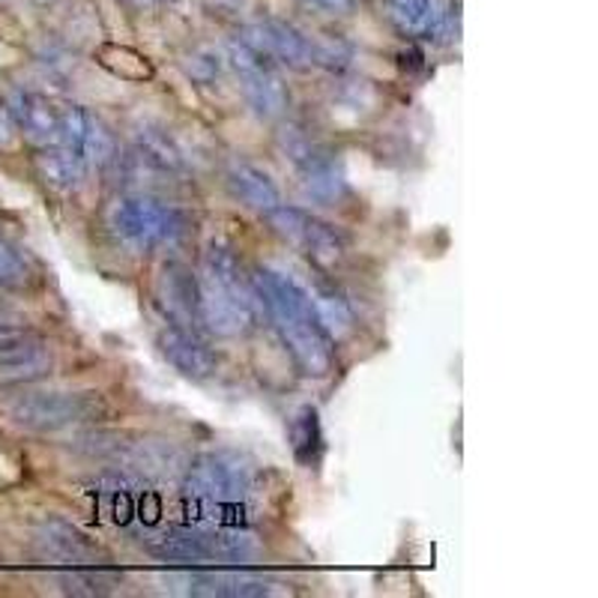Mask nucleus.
Instances as JSON below:
<instances>
[{
    "label": "nucleus",
    "mask_w": 598,
    "mask_h": 598,
    "mask_svg": "<svg viewBox=\"0 0 598 598\" xmlns=\"http://www.w3.org/2000/svg\"><path fill=\"white\" fill-rule=\"evenodd\" d=\"M228 188L233 192V198H240L255 212H273L281 204V192L269 180V174L249 162H233L228 168Z\"/></svg>",
    "instance_id": "obj_17"
},
{
    "label": "nucleus",
    "mask_w": 598,
    "mask_h": 598,
    "mask_svg": "<svg viewBox=\"0 0 598 598\" xmlns=\"http://www.w3.org/2000/svg\"><path fill=\"white\" fill-rule=\"evenodd\" d=\"M257 485L255 467L245 458L233 452H207L195 458V464L186 473L188 499H195L200 506H240Z\"/></svg>",
    "instance_id": "obj_5"
},
{
    "label": "nucleus",
    "mask_w": 598,
    "mask_h": 598,
    "mask_svg": "<svg viewBox=\"0 0 598 598\" xmlns=\"http://www.w3.org/2000/svg\"><path fill=\"white\" fill-rule=\"evenodd\" d=\"M36 344H43V335H36L31 326L22 323H0V363L34 350Z\"/></svg>",
    "instance_id": "obj_26"
},
{
    "label": "nucleus",
    "mask_w": 598,
    "mask_h": 598,
    "mask_svg": "<svg viewBox=\"0 0 598 598\" xmlns=\"http://www.w3.org/2000/svg\"><path fill=\"white\" fill-rule=\"evenodd\" d=\"M198 294L200 326L210 333L233 338V335H243L255 321L257 297L252 288V276H245L237 255L225 245L207 249Z\"/></svg>",
    "instance_id": "obj_2"
},
{
    "label": "nucleus",
    "mask_w": 598,
    "mask_h": 598,
    "mask_svg": "<svg viewBox=\"0 0 598 598\" xmlns=\"http://www.w3.org/2000/svg\"><path fill=\"white\" fill-rule=\"evenodd\" d=\"M302 7H309L323 15H350L356 7V0H302Z\"/></svg>",
    "instance_id": "obj_28"
},
{
    "label": "nucleus",
    "mask_w": 598,
    "mask_h": 598,
    "mask_svg": "<svg viewBox=\"0 0 598 598\" xmlns=\"http://www.w3.org/2000/svg\"><path fill=\"white\" fill-rule=\"evenodd\" d=\"M269 216V225L273 231L290 243L294 249H299L302 255H309L311 261L323 269H333L344 261L347 255V243H344L342 231H335L333 225L323 222L311 212L299 210V207H285L278 204L276 210L266 212Z\"/></svg>",
    "instance_id": "obj_9"
},
{
    "label": "nucleus",
    "mask_w": 598,
    "mask_h": 598,
    "mask_svg": "<svg viewBox=\"0 0 598 598\" xmlns=\"http://www.w3.org/2000/svg\"><path fill=\"white\" fill-rule=\"evenodd\" d=\"M198 276L183 264H165L156 281V299L165 311L174 326L200 330V314H198Z\"/></svg>",
    "instance_id": "obj_13"
},
{
    "label": "nucleus",
    "mask_w": 598,
    "mask_h": 598,
    "mask_svg": "<svg viewBox=\"0 0 598 598\" xmlns=\"http://www.w3.org/2000/svg\"><path fill=\"white\" fill-rule=\"evenodd\" d=\"M105 411L96 392H24L10 404V419L19 428L55 434L81 422H93Z\"/></svg>",
    "instance_id": "obj_6"
},
{
    "label": "nucleus",
    "mask_w": 598,
    "mask_h": 598,
    "mask_svg": "<svg viewBox=\"0 0 598 598\" xmlns=\"http://www.w3.org/2000/svg\"><path fill=\"white\" fill-rule=\"evenodd\" d=\"M141 548L162 563H249L261 554L255 536L225 527H153L141 532Z\"/></svg>",
    "instance_id": "obj_3"
},
{
    "label": "nucleus",
    "mask_w": 598,
    "mask_h": 598,
    "mask_svg": "<svg viewBox=\"0 0 598 598\" xmlns=\"http://www.w3.org/2000/svg\"><path fill=\"white\" fill-rule=\"evenodd\" d=\"M96 60L100 67H105L112 76H117L120 81H135V84H145L156 76V67L150 64V57L135 51L129 45H117V43H105L96 51Z\"/></svg>",
    "instance_id": "obj_20"
},
{
    "label": "nucleus",
    "mask_w": 598,
    "mask_h": 598,
    "mask_svg": "<svg viewBox=\"0 0 598 598\" xmlns=\"http://www.w3.org/2000/svg\"><path fill=\"white\" fill-rule=\"evenodd\" d=\"M383 12H387L389 24L401 36H411V39H425V36L437 34V27H440V12L434 7V0H387Z\"/></svg>",
    "instance_id": "obj_19"
},
{
    "label": "nucleus",
    "mask_w": 598,
    "mask_h": 598,
    "mask_svg": "<svg viewBox=\"0 0 598 598\" xmlns=\"http://www.w3.org/2000/svg\"><path fill=\"white\" fill-rule=\"evenodd\" d=\"M135 141H138V156L159 171H180L183 168V156L165 133L145 126L135 133Z\"/></svg>",
    "instance_id": "obj_22"
},
{
    "label": "nucleus",
    "mask_w": 598,
    "mask_h": 598,
    "mask_svg": "<svg viewBox=\"0 0 598 598\" xmlns=\"http://www.w3.org/2000/svg\"><path fill=\"white\" fill-rule=\"evenodd\" d=\"M314 299V311L321 318L323 330L330 333L333 342H338L342 335H347L354 330V311L347 306V299H342L333 290H321V294H311Z\"/></svg>",
    "instance_id": "obj_23"
},
{
    "label": "nucleus",
    "mask_w": 598,
    "mask_h": 598,
    "mask_svg": "<svg viewBox=\"0 0 598 598\" xmlns=\"http://www.w3.org/2000/svg\"><path fill=\"white\" fill-rule=\"evenodd\" d=\"M278 147L290 165L297 168L299 183L309 198L321 200V204H335V200L344 198V192H347L344 168L326 147L318 145L297 126H288L278 135Z\"/></svg>",
    "instance_id": "obj_7"
},
{
    "label": "nucleus",
    "mask_w": 598,
    "mask_h": 598,
    "mask_svg": "<svg viewBox=\"0 0 598 598\" xmlns=\"http://www.w3.org/2000/svg\"><path fill=\"white\" fill-rule=\"evenodd\" d=\"M60 145L76 150L90 171L93 168L105 171V168H112L117 162V138H114V133L96 114L81 108V105H72V108L60 112Z\"/></svg>",
    "instance_id": "obj_10"
},
{
    "label": "nucleus",
    "mask_w": 598,
    "mask_h": 598,
    "mask_svg": "<svg viewBox=\"0 0 598 598\" xmlns=\"http://www.w3.org/2000/svg\"><path fill=\"white\" fill-rule=\"evenodd\" d=\"M290 437H294V452H297L299 464H314L318 452H321V422H318V411L302 407L297 413L294 425H290Z\"/></svg>",
    "instance_id": "obj_24"
},
{
    "label": "nucleus",
    "mask_w": 598,
    "mask_h": 598,
    "mask_svg": "<svg viewBox=\"0 0 598 598\" xmlns=\"http://www.w3.org/2000/svg\"><path fill=\"white\" fill-rule=\"evenodd\" d=\"M165 584H171L186 596H219V598H261L269 596L273 587L264 575L245 572V568H183L165 575Z\"/></svg>",
    "instance_id": "obj_11"
},
{
    "label": "nucleus",
    "mask_w": 598,
    "mask_h": 598,
    "mask_svg": "<svg viewBox=\"0 0 598 598\" xmlns=\"http://www.w3.org/2000/svg\"><path fill=\"white\" fill-rule=\"evenodd\" d=\"M108 228L114 237L135 252H153L162 245H174L186 231L183 212L150 195H129L114 200L108 212Z\"/></svg>",
    "instance_id": "obj_4"
},
{
    "label": "nucleus",
    "mask_w": 598,
    "mask_h": 598,
    "mask_svg": "<svg viewBox=\"0 0 598 598\" xmlns=\"http://www.w3.org/2000/svg\"><path fill=\"white\" fill-rule=\"evenodd\" d=\"M36 171L43 177L45 186L57 188V192H76L84 186L90 168L81 162V156L76 150H69L64 145L43 147L36 156Z\"/></svg>",
    "instance_id": "obj_18"
},
{
    "label": "nucleus",
    "mask_w": 598,
    "mask_h": 598,
    "mask_svg": "<svg viewBox=\"0 0 598 598\" xmlns=\"http://www.w3.org/2000/svg\"><path fill=\"white\" fill-rule=\"evenodd\" d=\"M48 371H51V350L43 342L27 354L0 363V387H24V383L43 380Z\"/></svg>",
    "instance_id": "obj_21"
},
{
    "label": "nucleus",
    "mask_w": 598,
    "mask_h": 598,
    "mask_svg": "<svg viewBox=\"0 0 598 598\" xmlns=\"http://www.w3.org/2000/svg\"><path fill=\"white\" fill-rule=\"evenodd\" d=\"M7 108L15 120V129H22L27 141L39 147L60 145V112L45 96L19 90V93H12Z\"/></svg>",
    "instance_id": "obj_16"
},
{
    "label": "nucleus",
    "mask_w": 598,
    "mask_h": 598,
    "mask_svg": "<svg viewBox=\"0 0 598 598\" xmlns=\"http://www.w3.org/2000/svg\"><path fill=\"white\" fill-rule=\"evenodd\" d=\"M350 60H354V45L342 36L321 34L311 39V64L342 72V69L350 67Z\"/></svg>",
    "instance_id": "obj_25"
},
{
    "label": "nucleus",
    "mask_w": 598,
    "mask_h": 598,
    "mask_svg": "<svg viewBox=\"0 0 598 598\" xmlns=\"http://www.w3.org/2000/svg\"><path fill=\"white\" fill-rule=\"evenodd\" d=\"M27 281V264L19 252H12L10 245L0 243V285H24Z\"/></svg>",
    "instance_id": "obj_27"
},
{
    "label": "nucleus",
    "mask_w": 598,
    "mask_h": 598,
    "mask_svg": "<svg viewBox=\"0 0 598 598\" xmlns=\"http://www.w3.org/2000/svg\"><path fill=\"white\" fill-rule=\"evenodd\" d=\"M240 39L269 57L273 64H285L290 69L311 67V39L285 22H257L245 27Z\"/></svg>",
    "instance_id": "obj_14"
},
{
    "label": "nucleus",
    "mask_w": 598,
    "mask_h": 598,
    "mask_svg": "<svg viewBox=\"0 0 598 598\" xmlns=\"http://www.w3.org/2000/svg\"><path fill=\"white\" fill-rule=\"evenodd\" d=\"M34 3H39V7H55L57 0H34Z\"/></svg>",
    "instance_id": "obj_29"
},
{
    "label": "nucleus",
    "mask_w": 598,
    "mask_h": 598,
    "mask_svg": "<svg viewBox=\"0 0 598 598\" xmlns=\"http://www.w3.org/2000/svg\"><path fill=\"white\" fill-rule=\"evenodd\" d=\"M228 60H231L233 72L240 76V88H243L245 102L252 105V112L264 120H276L281 114L288 112V88L278 76L276 64L264 57L261 51H255L252 45L237 39L231 43V51H228Z\"/></svg>",
    "instance_id": "obj_8"
},
{
    "label": "nucleus",
    "mask_w": 598,
    "mask_h": 598,
    "mask_svg": "<svg viewBox=\"0 0 598 598\" xmlns=\"http://www.w3.org/2000/svg\"><path fill=\"white\" fill-rule=\"evenodd\" d=\"M252 288H255L257 306L269 314L278 338L288 347L299 371L309 377L330 375L335 363V342L323 330L321 318L314 311L311 290L278 269H255Z\"/></svg>",
    "instance_id": "obj_1"
},
{
    "label": "nucleus",
    "mask_w": 598,
    "mask_h": 598,
    "mask_svg": "<svg viewBox=\"0 0 598 598\" xmlns=\"http://www.w3.org/2000/svg\"><path fill=\"white\" fill-rule=\"evenodd\" d=\"M36 544H39V554L48 563L60 565V568H84V565L108 563V554L102 551L100 544L88 539L84 532L64 521V518H48L39 536H36Z\"/></svg>",
    "instance_id": "obj_12"
},
{
    "label": "nucleus",
    "mask_w": 598,
    "mask_h": 598,
    "mask_svg": "<svg viewBox=\"0 0 598 598\" xmlns=\"http://www.w3.org/2000/svg\"><path fill=\"white\" fill-rule=\"evenodd\" d=\"M159 350L188 380H210L216 375V354L200 342L198 333L183 326H168L159 333Z\"/></svg>",
    "instance_id": "obj_15"
}]
</instances>
